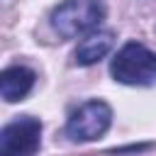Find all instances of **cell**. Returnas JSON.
<instances>
[{"label": "cell", "instance_id": "obj_1", "mask_svg": "<svg viewBox=\"0 0 156 156\" xmlns=\"http://www.w3.org/2000/svg\"><path fill=\"white\" fill-rule=\"evenodd\" d=\"M110 71L124 85H151L156 83V54L139 41H127L112 58Z\"/></svg>", "mask_w": 156, "mask_h": 156}, {"label": "cell", "instance_id": "obj_2", "mask_svg": "<svg viewBox=\"0 0 156 156\" xmlns=\"http://www.w3.org/2000/svg\"><path fill=\"white\" fill-rule=\"evenodd\" d=\"M102 20H105V7L100 0H66L51 15L54 29L66 39L98 29Z\"/></svg>", "mask_w": 156, "mask_h": 156}, {"label": "cell", "instance_id": "obj_3", "mask_svg": "<svg viewBox=\"0 0 156 156\" xmlns=\"http://www.w3.org/2000/svg\"><path fill=\"white\" fill-rule=\"evenodd\" d=\"M110 122H112L110 105L102 100H90L71 112L68 124H66V134L73 141H93L107 132Z\"/></svg>", "mask_w": 156, "mask_h": 156}, {"label": "cell", "instance_id": "obj_4", "mask_svg": "<svg viewBox=\"0 0 156 156\" xmlns=\"http://www.w3.org/2000/svg\"><path fill=\"white\" fill-rule=\"evenodd\" d=\"M41 122L34 117H17L0 132V156H32L39 149Z\"/></svg>", "mask_w": 156, "mask_h": 156}, {"label": "cell", "instance_id": "obj_5", "mask_svg": "<svg viewBox=\"0 0 156 156\" xmlns=\"http://www.w3.org/2000/svg\"><path fill=\"white\" fill-rule=\"evenodd\" d=\"M32 85H34V73L24 66L5 68L0 76V93H2V100H7V102L22 100L32 90Z\"/></svg>", "mask_w": 156, "mask_h": 156}, {"label": "cell", "instance_id": "obj_6", "mask_svg": "<svg viewBox=\"0 0 156 156\" xmlns=\"http://www.w3.org/2000/svg\"><path fill=\"white\" fill-rule=\"evenodd\" d=\"M112 44H115V34L112 32H90L85 39H80L78 49H76V61L80 66L98 63L102 56H107Z\"/></svg>", "mask_w": 156, "mask_h": 156}]
</instances>
